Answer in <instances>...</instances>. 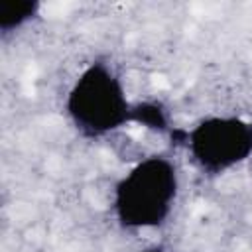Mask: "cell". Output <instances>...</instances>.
Listing matches in <instances>:
<instances>
[{
	"label": "cell",
	"mask_w": 252,
	"mask_h": 252,
	"mask_svg": "<svg viewBox=\"0 0 252 252\" xmlns=\"http://www.w3.org/2000/svg\"><path fill=\"white\" fill-rule=\"evenodd\" d=\"M132 122H142L146 128H154V130L167 128V118L158 104H134Z\"/></svg>",
	"instance_id": "obj_5"
},
{
	"label": "cell",
	"mask_w": 252,
	"mask_h": 252,
	"mask_svg": "<svg viewBox=\"0 0 252 252\" xmlns=\"http://www.w3.org/2000/svg\"><path fill=\"white\" fill-rule=\"evenodd\" d=\"M132 110L120 73L102 59L89 63L75 77L65 98L69 122L89 140L106 138L132 122Z\"/></svg>",
	"instance_id": "obj_2"
},
{
	"label": "cell",
	"mask_w": 252,
	"mask_h": 252,
	"mask_svg": "<svg viewBox=\"0 0 252 252\" xmlns=\"http://www.w3.org/2000/svg\"><path fill=\"white\" fill-rule=\"evenodd\" d=\"M193 163L207 175H224L252 158V122L234 114L201 118L185 132Z\"/></svg>",
	"instance_id": "obj_3"
},
{
	"label": "cell",
	"mask_w": 252,
	"mask_h": 252,
	"mask_svg": "<svg viewBox=\"0 0 252 252\" xmlns=\"http://www.w3.org/2000/svg\"><path fill=\"white\" fill-rule=\"evenodd\" d=\"M35 10H37V4L28 2V0L2 2L0 4V30L4 33L20 30L35 16Z\"/></svg>",
	"instance_id": "obj_4"
},
{
	"label": "cell",
	"mask_w": 252,
	"mask_h": 252,
	"mask_svg": "<svg viewBox=\"0 0 252 252\" xmlns=\"http://www.w3.org/2000/svg\"><path fill=\"white\" fill-rule=\"evenodd\" d=\"M177 197V163L165 154H152L118 179L112 193L114 219L126 230L158 228L171 217Z\"/></svg>",
	"instance_id": "obj_1"
},
{
	"label": "cell",
	"mask_w": 252,
	"mask_h": 252,
	"mask_svg": "<svg viewBox=\"0 0 252 252\" xmlns=\"http://www.w3.org/2000/svg\"><path fill=\"white\" fill-rule=\"evenodd\" d=\"M138 252H167V250H163L161 246H146V248H142Z\"/></svg>",
	"instance_id": "obj_6"
}]
</instances>
